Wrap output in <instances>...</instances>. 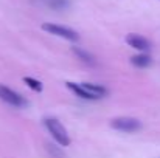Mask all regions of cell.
I'll list each match as a JSON object with an SVG mask.
<instances>
[{"mask_svg":"<svg viewBox=\"0 0 160 158\" xmlns=\"http://www.w3.org/2000/svg\"><path fill=\"white\" fill-rule=\"evenodd\" d=\"M23 82H25L30 89H33L34 92H42V84H41L39 81H36V79H33V78H23Z\"/></svg>","mask_w":160,"mask_h":158,"instance_id":"obj_10","label":"cell"},{"mask_svg":"<svg viewBox=\"0 0 160 158\" xmlns=\"http://www.w3.org/2000/svg\"><path fill=\"white\" fill-rule=\"evenodd\" d=\"M48 3H50V6H52L53 9H65V8L70 5L68 0H50Z\"/></svg>","mask_w":160,"mask_h":158,"instance_id":"obj_11","label":"cell"},{"mask_svg":"<svg viewBox=\"0 0 160 158\" xmlns=\"http://www.w3.org/2000/svg\"><path fill=\"white\" fill-rule=\"evenodd\" d=\"M67 87L73 92V93H76L79 98H82V99H97L93 95H90L81 84H73V82H67Z\"/></svg>","mask_w":160,"mask_h":158,"instance_id":"obj_7","label":"cell"},{"mask_svg":"<svg viewBox=\"0 0 160 158\" xmlns=\"http://www.w3.org/2000/svg\"><path fill=\"white\" fill-rule=\"evenodd\" d=\"M44 122H45L48 132L52 133V136L56 140L58 144H61V146H68V144H70L68 133H67V130L64 129V126H62L58 119H54V118H47Z\"/></svg>","mask_w":160,"mask_h":158,"instance_id":"obj_1","label":"cell"},{"mask_svg":"<svg viewBox=\"0 0 160 158\" xmlns=\"http://www.w3.org/2000/svg\"><path fill=\"white\" fill-rule=\"evenodd\" d=\"M73 53L82 60V62H86V64H90V65H93L95 64V57L90 54V53L84 51V50H81V48H76V47H73Z\"/></svg>","mask_w":160,"mask_h":158,"instance_id":"obj_9","label":"cell"},{"mask_svg":"<svg viewBox=\"0 0 160 158\" xmlns=\"http://www.w3.org/2000/svg\"><path fill=\"white\" fill-rule=\"evenodd\" d=\"M90 95H93L97 99L98 98H103V96H106L107 95V90L103 87V85H98V84H92V82H82L81 84Z\"/></svg>","mask_w":160,"mask_h":158,"instance_id":"obj_6","label":"cell"},{"mask_svg":"<svg viewBox=\"0 0 160 158\" xmlns=\"http://www.w3.org/2000/svg\"><path fill=\"white\" fill-rule=\"evenodd\" d=\"M110 127H113L115 130H120V132H126V133H131V132H137L142 129V122L135 118H131V116H121V118H115L110 121Z\"/></svg>","mask_w":160,"mask_h":158,"instance_id":"obj_2","label":"cell"},{"mask_svg":"<svg viewBox=\"0 0 160 158\" xmlns=\"http://www.w3.org/2000/svg\"><path fill=\"white\" fill-rule=\"evenodd\" d=\"M126 42H128L129 47H132L135 50H140V51H148L151 48V42L146 37L140 36V34H129V36H126Z\"/></svg>","mask_w":160,"mask_h":158,"instance_id":"obj_5","label":"cell"},{"mask_svg":"<svg viewBox=\"0 0 160 158\" xmlns=\"http://www.w3.org/2000/svg\"><path fill=\"white\" fill-rule=\"evenodd\" d=\"M0 99L5 101L6 104L14 105V107H25L27 105V101L19 93H16L14 90H11L2 84H0Z\"/></svg>","mask_w":160,"mask_h":158,"instance_id":"obj_4","label":"cell"},{"mask_svg":"<svg viewBox=\"0 0 160 158\" xmlns=\"http://www.w3.org/2000/svg\"><path fill=\"white\" fill-rule=\"evenodd\" d=\"M42 30L47 31V33H50V34L58 36V37H64L67 41H72V42H75V41L79 39L78 33L73 31L68 26H62V25H56V23H44L42 25Z\"/></svg>","mask_w":160,"mask_h":158,"instance_id":"obj_3","label":"cell"},{"mask_svg":"<svg viewBox=\"0 0 160 158\" xmlns=\"http://www.w3.org/2000/svg\"><path fill=\"white\" fill-rule=\"evenodd\" d=\"M131 62H132V65H135L138 68H146L151 65V57L148 54H137V56L131 57Z\"/></svg>","mask_w":160,"mask_h":158,"instance_id":"obj_8","label":"cell"}]
</instances>
